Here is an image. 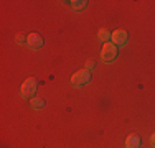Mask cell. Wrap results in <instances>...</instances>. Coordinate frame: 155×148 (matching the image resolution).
I'll return each instance as SVG.
<instances>
[{
	"instance_id": "6da1fadb",
	"label": "cell",
	"mask_w": 155,
	"mask_h": 148,
	"mask_svg": "<svg viewBox=\"0 0 155 148\" xmlns=\"http://www.w3.org/2000/svg\"><path fill=\"white\" fill-rule=\"evenodd\" d=\"M36 89H38V81H36L35 77H28V79L21 84L20 94L23 99H30L36 94Z\"/></svg>"
},
{
	"instance_id": "7a4b0ae2",
	"label": "cell",
	"mask_w": 155,
	"mask_h": 148,
	"mask_svg": "<svg viewBox=\"0 0 155 148\" xmlns=\"http://www.w3.org/2000/svg\"><path fill=\"white\" fill-rule=\"evenodd\" d=\"M117 58V46L114 43H104L101 50V59L104 63H112Z\"/></svg>"
},
{
	"instance_id": "3957f363",
	"label": "cell",
	"mask_w": 155,
	"mask_h": 148,
	"mask_svg": "<svg viewBox=\"0 0 155 148\" xmlns=\"http://www.w3.org/2000/svg\"><path fill=\"white\" fill-rule=\"evenodd\" d=\"M89 81H91V74H89V71H86V69H81V71L74 72V74H73V77H71L73 86H76V87L86 86Z\"/></svg>"
},
{
	"instance_id": "277c9868",
	"label": "cell",
	"mask_w": 155,
	"mask_h": 148,
	"mask_svg": "<svg viewBox=\"0 0 155 148\" xmlns=\"http://www.w3.org/2000/svg\"><path fill=\"white\" fill-rule=\"evenodd\" d=\"M110 38H112V43L116 44V46H122V44L127 43L129 35H127L125 30H116V31L110 35Z\"/></svg>"
},
{
	"instance_id": "5b68a950",
	"label": "cell",
	"mask_w": 155,
	"mask_h": 148,
	"mask_svg": "<svg viewBox=\"0 0 155 148\" xmlns=\"http://www.w3.org/2000/svg\"><path fill=\"white\" fill-rule=\"evenodd\" d=\"M27 44L31 48V50H38V48L43 46V38L38 35V33H31V35H28V38H27Z\"/></svg>"
},
{
	"instance_id": "8992f818",
	"label": "cell",
	"mask_w": 155,
	"mask_h": 148,
	"mask_svg": "<svg viewBox=\"0 0 155 148\" xmlns=\"http://www.w3.org/2000/svg\"><path fill=\"white\" fill-rule=\"evenodd\" d=\"M125 148H140V137L129 135L127 140H125Z\"/></svg>"
},
{
	"instance_id": "52a82bcc",
	"label": "cell",
	"mask_w": 155,
	"mask_h": 148,
	"mask_svg": "<svg viewBox=\"0 0 155 148\" xmlns=\"http://www.w3.org/2000/svg\"><path fill=\"white\" fill-rule=\"evenodd\" d=\"M30 104H31V109H43L45 107V101H43L41 97H31V101H30Z\"/></svg>"
},
{
	"instance_id": "ba28073f",
	"label": "cell",
	"mask_w": 155,
	"mask_h": 148,
	"mask_svg": "<svg viewBox=\"0 0 155 148\" xmlns=\"http://www.w3.org/2000/svg\"><path fill=\"white\" fill-rule=\"evenodd\" d=\"M97 38L101 40V41L107 43V40L110 38V33H109V31H107V30H106V28H101V30H99V31H97Z\"/></svg>"
},
{
	"instance_id": "9c48e42d",
	"label": "cell",
	"mask_w": 155,
	"mask_h": 148,
	"mask_svg": "<svg viewBox=\"0 0 155 148\" xmlns=\"http://www.w3.org/2000/svg\"><path fill=\"white\" fill-rule=\"evenodd\" d=\"M73 8L74 10H84L86 8V2H83V0H81V2H73Z\"/></svg>"
},
{
	"instance_id": "30bf717a",
	"label": "cell",
	"mask_w": 155,
	"mask_h": 148,
	"mask_svg": "<svg viewBox=\"0 0 155 148\" xmlns=\"http://www.w3.org/2000/svg\"><path fill=\"white\" fill-rule=\"evenodd\" d=\"M94 61H93V59H89V61H86V69H89V71H91V69H93L94 68Z\"/></svg>"
},
{
	"instance_id": "8fae6325",
	"label": "cell",
	"mask_w": 155,
	"mask_h": 148,
	"mask_svg": "<svg viewBox=\"0 0 155 148\" xmlns=\"http://www.w3.org/2000/svg\"><path fill=\"white\" fill-rule=\"evenodd\" d=\"M17 41L20 43V44H23L21 41H25V36H23V35H17Z\"/></svg>"
},
{
	"instance_id": "7c38bea8",
	"label": "cell",
	"mask_w": 155,
	"mask_h": 148,
	"mask_svg": "<svg viewBox=\"0 0 155 148\" xmlns=\"http://www.w3.org/2000/svg\"><path fill=\"white\" fill-rule=\"evenodd\" d=\"M150 143H152V145L155 146V133H153V135H152V137H150Z\"/></svg>"
}]
</instances>
